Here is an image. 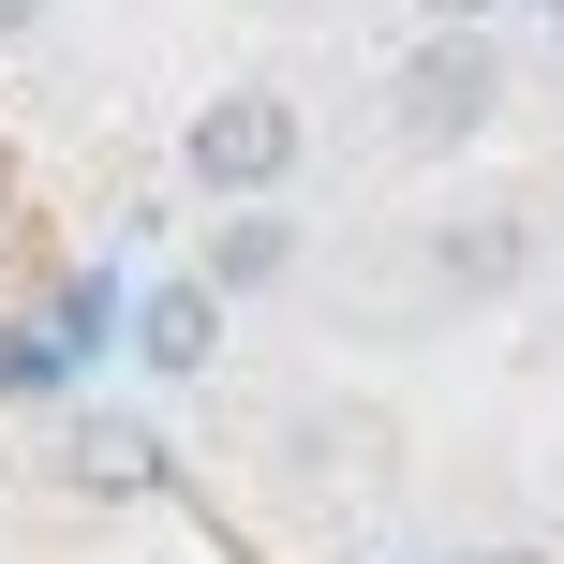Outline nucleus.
Here are the masks:
<instances>
[{"mask_svg":"<svg viewBox=\"0 0 564 564\" xmlns=\"http://www.w3.org/2000/svg\"><path fill=\"white\" fill-rule=\"evenodd\" d=\"M178 164H194L208 194L268 208L282 178H297V105H282V89H224V105H194V134H178Z\"/></svg>","mask_w":564,"mask_h":564,"instance_id":"obj_1","label":"nucleus"},{"mask_svg":"<svg viewBox=\"0 0 564 564\" xmlns=\"http://www.w3.org/2000/svg\"><path fill=\"white\" fill-rule=\"evenodd\" d=\"M490 105H506V59H490L476 30H431V45L401 59V134H416V149L490 134Z\"/></svg>","mask_w":564,"mask_h":564,"instance_id":"obj_2","label":"nucleus"},{"mask_svg":"<svg viewBox=\"0 0 564 564\" xmlns=\"http://www.w3.org/2000/svg\"><path fill=\"white\" fill-rule=\"evenodd\" d=\"M297 268V224H268V208H238V224H208V297H268V282Z\"/></svg>","mask_w":564,"mask_h":564,"instance_id":"obj_3","label":"nucleus"},{"mask_svg":"<svg viewBox=\"0 0 564 564\" xmlns=\"http://www.w3.org/2000/svg\"><path fill=\"white\" fill-rule=\"evenodd\" d=\"M134 341H149V371H208L224 357V297H208V282H164V297L134 312Z\"/></svg>","mask_w":564,"mask_h":564,"instance_id":"obj_4","label":"nucleus"},{"mask_svg":"<svg viewBox=\"0 0 564 564\" xmlns=\"http://www.w3.org/2000/svg\"><path fill=\"white\" fill-rule=\"evenodd\" d=\"M149 476H164V446H149L134 416H89L75 431V490H149Z\"/></svg>","mask_w":564,"mask_h":564,"instance_id":"obj_5","label":"nucleus"},{"mask_svg":"<svg viewBox=\"0 0 564 564\" xmlns=\"http://www.w3.org/2000/svg\"><path fill=\"white\" fill-rule=\"evenodd\" d=\"M431 268L490 297V282H520V224H506V208H476V224H446V238H431Z\"/></svg>","mask_w":564,"mask_h":564,"instance_id":"obj_6","label":"nucleus"},{"mask_svg":"<svg viewBox=\"0 0 564 564\" xmlns=\"http://www.w3.org/2000/svg\"><path fill=\"white\" fill-rule=\"evenodd\" d=\"M105 327H119V282H59V312H45V341H59V357H89Z\"/></svg>","mask_w":564,"mask_h":564,"instance_id":"obj_7","label":"nucleus"},{"mask_svg":"<svg viewBox=\"0 0 564 564\" xmlns=\"http://www.w3.org/2000/svg\"><path fill=\"white\" fill-rule=\"evenodd\" d=\"M59 371H75V357H59L45 327H15V341H0V387H59Z\"/></svg>","mask_w":564,"mask_h":564,"instance_id":"obj_8","label":"nucleus"},{"mask_svg":"<svg viewBox=\"0 0 564 564\" xmlns=\"http://www.w3.org/2000/svg\"><path fill=\"white\" fill-rule=\"evenodd\" d=\"M416 15H431V30H490L506 0H416Z\"/></svg>","mask_w":564,"mask_h":564,"instance_id":"obj_9","label":"nucleus"},{"mask_svg":"<svg viewBox=\"0 0 564 564\" xmlns=\"http://www.w3.org/2000/svg\"><path fill=\"white\" fill-rule=\"evenodd\" d=\"M30 15H45V0H0V30H30Z\"/></svg>","mask_w":564,"mask_h":564,"instance_id":"obj_10","label":"nucleus"},{"mask_svg":"<svg viewBox=\"0 0 564 564\" xmlns=\"http://www.w3.org/2000/svg\"><path fill=\"white\" fill-rule=\"evenodd\" d=\"M490 564H535V550H490Z\"/></svg>","mask_w":564,"mask_h":564,"instance_id":"obj_11","label":"nucleus"},{"mask_svg":"<svg viewBox=\"0 0 564 564\" xmlns=\"http://www.w3.org/2000/svg\"><path fill=\"white\" fill-rule=\"evenodd\" d=\"M550 30H564V0H550Z\"/></svg>","mask_w":564,"mask_h":564,"instance_id":"obj_12","label":"nucleus"}]
</instances>
